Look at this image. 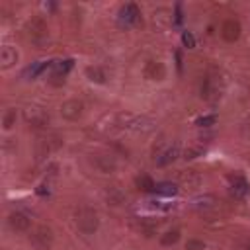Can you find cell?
Returning <instances> with one entry per match:
<instances>
[{
	"label": "cell",
	"mask_w": 250,
	"mask_h": 250,
	"mask_svg": "<svg viewBox=\"0 0 250 250\" xmlns=\"http://www.w3.org/2000/svg\"><path fill=\"white\" fill-rule=\"evenodd\" d=\"M82 113H84V104H82V100L70 98V100H66V102L61 104V115H62V119H66V121H76V119L82 117Z\"/></svg>",
	"instance_id": "cell-10"
},
{
	"label": "cell",
	"mask_w": 250,
	"mask_h": 250,
	"mask_svg": "<svg viewBox=\"0 0 250 250\" xmlns=\"http://www.w3.org/2000/svg\"><path fill=\"white\" fill-rule=\"evenodd\" d=\"M16 119H18V109L16 107H8L2 115V129L4 131H12L14 125H16Z\"/></svg>",
	"instance_id": "cell-21"
},
{
	"label": "cell",
	"mask_w": 250,
	"mask_h": 250,
	"mask_svg": "<svg viewBox=\"0 0 250 250\" xmlns=\"http://www.w3.org/2000/svg\"><path fill=\"white\" fill-rule=\"evenodd\" d=\"M113 123H115V127L129 131V133H137V135H146V133L154 131V125H156V121L152 117L143 115V113H133V111L115 113Z\"/></svg>",
	"instance_id": "cell-1"
},
{
	"label": "cell",
	"mask_w": 250,
	"mask_h": 250,
	"mask_svg": "<svg viewBox=\"0 0 250 250\" xmlns=\"http://www.w3.org/2000/svg\"><path fill=\"white\" fill-rule=\"evenodd\" d=\"M53 240H55V234L49 225H37L29 232V244L35 250H51Z\"/></svg>",
	"instance_id": "cell-5"
},
{
	"label": "cell",
	"mask_w": 250,
	"mask_h": 250,
	"mask_svg": "<svg viewBox=\"0 0 250 250\" xmlns=\"http://www.w3.org/2000/svg\"><path fill=\"white\" fill-rule=\"evenodd\" d=\"M184 248L186 250H205V242L199 240V238H188V242H186Z\"/></svg>",
	"instance_id": "cell-28"
},
{
	"label": "cell",
	"mask_w": 250,
	"mask_h": 250,
	"mask_svg": "<svg viewBox=\"0 0 250 250\" xmlns=\"http://www.w3.org/2000/svg\"><path fill=\"white\" fill-rule=\"evenodd\" d=\"M139 20H141V10H139V6L135 2H127V4H123L119 8V14H117L119 25L129 27V25H135Z\"/></svg>",
	"instance_id": "cell-8"
},
{
	"label": "cell",
	"mask_w": 250,
	"mask_h": 250,
	"mask_svg": "<svg viewBox=\"0 0 250 250\" xmlns=\"http://www.w3.org/2000/svg\"><path fill=\"white\" fill-rule=\"evenodd\" d=\"M182 43H184L188 49H193V47H195V39H193V35H191L189 31H184V33H182Z\"/></svg>",
	"instance_id": "cell-31"
},
{
	"label": "cell",
	"mask_w": 250,
	"mask_h": 250,
	"mask_svg": "<svg viewBox=\"0 0 250 250\" xmlns=\"http://www.w3.org/2000/svg\"><path fill=\"white\" fill-rule=\"evenodd\" d=\"M49 64H53V61H49V62H47V61H41V62H37V64L29 66L27 74H29L31 78H35V76H37V74H41V72H43V70H45V68H47Z\"/></svg>",
	"instance_id": "cell-26"
},
{
	"label": "cell",
	"mask_w": 250,
	"mask_h": 250,
	"mask_svg": "<svg viewBox=\"0 0 250 250\" xmlns=\"http://www.w3.org/2000/svg\"><path fill=\"white\" fill-rule=\"evenodd\" d=\"M178 156H182V148L180 143H164L160 141L158 146H154V164L156 166H168L172 164Z\"/></svg>",
	"instance_id": "cell-4"
},
{
	"label": "cell",
	"mask_w": 250,
	"mask_h": 250,
	"mask_svg": "<svg viewBox=\"0 0 250 250\" xmlns=\"http://www.w3.org/2000/svg\"><path fill=\"white\" fill-rule=\"evenodd\" d=\"M150 209H156V211H168L174 207V203H164V201H146Z\"/></svg>",
	"instance_id": "cell-29"
},
{
	"label": "cell",
	"mask_w": 250,
	"mask_h": 250,
	"mask_svg": "<svg viewBox=\"0 0 250 250\" xmlns=\"http://www.w3.org/2000/svg\"><path fill=\"white\" fill-rule=\"evenodd\" d=\"M246 250H250V246H246Z\"/></svg>",
	"instance_id": "cell-33"
},
{
	"label": "cell",
	"mask_w": 250,
	"mask_h": 250,
	"mask_svg": "<svg viewBox=\"0 0 250 250\" xmlns=\"http://www.w3.org/2000/svg\"><path fill=\"white\" fill-rule=\"evenodd\" d=\"M219 96H221V86H219L217 78H213V76L203 78V82H201V98L207 100V102H215Z\"/></svg>",
	"instance_id": "cell-14"
},
{
	"label": "cell",
	"mask_w": 250,
	"mask_h": 250,
	"mask_svg": "<svg viewBox=\"0 0 250 250\" xmlns=\"http://www.w3.org/2000/svg\"><path fill=\"white\" fill-rule=\"evenodd\" d=\"M143 74L146 80H152V82H160L166 78V66L160 62V61H146L145 62V68H143Z\"/></svg>",
	"instance_id": "cell-11"
},
{
	"label": "cell",
	"mask_w": 250,
	"mask_h": 250,
	"mask_svg": "<svg viewBox=\"0 0 250 250\" xmlns=\"http://www.w3.org/2000/svg\"><path fill=\"white\" fill-rule=\"evenodd\" d=\"M25 31H27L29 41H31L37 49H45V47L49 45V41H51L49 25H47V21H45L43 18H39V16H35V18H31V20L27 21Z\"/></svg>",
	"instance_id": "cell-3"
},
{
	"label": "cell",
	"mask_w": 250,
	"mask_h": 250,
	"mask_svg": "<svg viewBox=\"0 0 250 250\" xmlns=\"http://www.w3.org/2000/svg\"><path fill=\"white\" fill-rule=\"evenodd\" d=\"M178 240H180V229L166 230V232L160 236V244H162V246H174Z\"/></svg>",
	"instance_id": "cell-23"
},
{
	"label": "cell",
	"mask_w": 250,
	"mask_h": 250,
	"mask_svg": "<svg viewBox=\"0 0 250 250\" xmlns=\"http://www.w3.org/2000/svg\"><path fill=\"white\" fill-rule=\"evenodd\" d=\"M176 180H178V184L182 188H188V189H195L203 182V178H201V174L197 170H180Z\"/></svg>",
	"instance_id": "cell-13"
},
{
	"label": "cell",
	"mask_w": 250,
	"mask_h": 250,
	"mask_svg": "<svg viewBox=\"0 0 250 250\" xmlns=\"http://www.w3.org/2000/svg\"><path fill=\"white\" fill-rule=\"evenodd\" d=\"M230 193H232L234 197H238V199L246 197V195L250 193L248 182H246L242 176H234V178H232V184H230Z\"/></svg>",
	"instance_id": "cell-17"
},
{
	"label": "cell",
	"mask_w": 250,
	"mask_h": 250,
	"mask_svg": "<svg viewBox=\"0 0 250 250\" xmlns=\"http://www.w3.org/2000/svg\"><path fill=\"white\" fill-rule=\"evenodd\" d=\"M8 227L14 232H27L29 227H31V219L23 211H14V213L8 215Z\"/></svg>",
	"instance_id": "cell-12"
},
{
	"label": "cell",
	"mask_w": 250,
	"mask_h": 250,
	"mask_svg": "<svg viewBox=\"0 0 250 250\" xmlns=\"http://www.w3.org/2000/svg\"><path fill=\"white\" fill-rule=\"evenodd\" d=\"M90 162H92V166H94L100 174H113V172L117 170V160H115V156H111V154H107V152H96V154H92Z\"/></svg>",
	"instance_id": "cell-7"
},
{
	"label": "cell",
	"mask_w": 250,
	"mask_h": 250,
	"mask_svg": "<svg viewBox=\"0 0 250 250\" xmlns=\"http://www.w3.org/2000/svg\"><path fill=\"white\" fill-rule=\"evenodd\" d=\"M203 150H205V146H201V145H191V146H186V150L182 152V156H184L186 160H193V158L201 156Z\"/></svg>",
	"instance_id": "cell-25"
},
{
	"label": "cell",
	"mask_w": 250,
	"mask_h": 250,
	"mask_svg": "<svg viewBox=\"0 0 250 250\" xmlns=\"http://www.w3.org/2000/svg\"><path fill=\"white\" fill-rule=\"evenodd\" d=\"M61 146V139L57 135H47V137H41L37 143H35V158L37 160H43L45 156H49L53 150H57Z\"/></svg>",
	"instance_id": "cell-9"
},
{
	"label": "cell",
	"mask_w": 250,
	"mask_h": 250,
	"mask_svg": "<svg viewBox=\"0 0 250 250\" xmlns=\"http://www.w3.org/2000/svg\"><path fill=\"white\" fill-rule=\"evenodd\" d=\"M23 119L33 129H45L49 125V113L39 105H27L23 109Z\"/></svg>",
	"instance_id": "cell-6"
},
{
	"label": "cell",
	"mask_w": 250,
	"mask_h": 250,
	"mask_svg": "<svg viewBox=\"0 0 250 250\" xmlns=\"http://www.w3.org/2000/svg\"><path fill=\"white\" fill-rule=\"evenodd\" d=\"M184 21V12H182V4H176L174 6V23H182Z\"/></svg>",
	"instance_id": "cell-32"
},
{
	"label": "cell",
	"mask_w": 250,
	"mask_h": 250,
	"mask_svg": "<svg viewBox=\"0 0 250 250\" xmlns=\"http://www.w3.org/2000/svg\"><path fill=\"white\" fill-rule=\"evenodd\" d=\"M86 78L90 82H96V84H104L107 80V72L100 66V64H92V66H86Z\"/></svg>",
	"instance_id": "cell-18"
},
{
	"label": "cell",
	"mask_w": 250,
	"mask_h": 250,
	"mask_svg": "<svg viewBox=\"0 0 250 250\" xmlns=\"http://www.w3.org/2000/svg\"><path fill=\"white\" fill-rule=\"evenodd\" d=\"M105 199H107V203H111V205H121V203L127 199V195L123 193V189H121L119 186H107V188H105Z\"/></svg>",
	"instance_id": "cell-19"
},
{
	"label": "cell",
	"mask_w": 250,
	"mask_h": 250,
	"mask_svg": "<svg viewBox=\"0 0 250 250\" xmlns=\"http://www.w3.org/2000/svg\"><path fill=\"white\" fill-rule=\"evenodd\" d=\"M193 205H195V209H199V211L207 213V211H213V209L217 207V199H215V195H209V193H205V195H199V197H195Z\"/></svg>",
	"instance_id": "cell-20"
},
{
	"label": "cell",
	"mask_w": 250,
	"mask_h": 250,
	"mask_svg": "<svg viewBox=\"0 0 250 250\" xmlns=\"http://www.w3.org/2000/svg\"><path fill=\"white\" fill-rule=\"evenodd\" d=\"M135 184H137V188H139L141 191H154V188H156V184L152 182V178H150V176H146V174L137 176Z\"/></svg>",
	"instance_id": "cell-22"
},
{
	"label": "cell",
	"mask_w": 250,
	"mask_h": 250,
	"mask_svg": "<svg viewBox=\"0 0 250 250\" xmlns=\"http://www.w3.org/2000/svg\"><path fill=\"white\" fill-rule=\"evenodd\" d=\"M221 37L227 41V43H234L238 41L240 37V23L236 20H225L223 25H221Z\"/></svg>",
	"instance_id": "cell-15"
},
{
	"label": "cell",
	"mask_w": 250,
	"mask_h": 250,
	"mask_svg": "<svg viewBox=\"0 0 250 250\" xmlns=\"http://www.w3.org/2000/svg\"><path fill=\"white\" fill-rule=\"evenodd\" d=\"M74 225L78 229V232L82 234H94L100 227V219L94 207L90 205H80L74 211Z\"/></svg>",
	"instance_id": "cell-2"
},
{
	"label": "cell",
	"mask_w": 250,
	"mask_h": 250,
	"mask_svg": "<svg viewBox=\"0 0 250 250\" xmlns=\"http://www.w3.org/2000/svg\"><path fill=\"white\" fill-rule=\"evenodd\" d=\"M141 229H143V232H145L146 236H150V234L156 232V229H158V221H141Z\"/></svg>",
	"instance_id": "cell-27"
},
{
	"label": "cell",
	"mask_w": 250,
	"mask_h": 250,
	"mask_svg": "<svg viewBox=\"0 0 250 250\" xmlns=\"http://www.w3.org/2000/svg\"><path fill=\"white\" fill-rule=\"evenodd\" d=\"M18 59H20V55H18V51H16V47H12V45H2V49H0V66L6 70V68H12L16 62H18Z\"/></svg>",
	"instance_id": "cell-16"
},
{
	"label": "cell",
	"mask_w": 250,
	"mask_h": 250,
	"mask_svg": "<svg viewBox=\"0 0 250 250\" xmlns=\"http://www.w3.org/2000/svg\"><path fill=\"white\" fill-rule=\"evenodd\" d=\"M215 121H217L215 115H205V117H199V119L195 121V125H199V127H211Z\"/></svg>",
	"instance_id": "cell-30"
},
{
	"label": "cell",
	"mask_w": 250,
	"mask_h": 250,
	"mask_svg": "<svg viewBox=\"0 0 250 250\" xmlns=\"http://www.w3.org/2000/svg\"><path fill=\"white\" fill-rule=\"evenodd\" d=\"M154 191L160 193V195H176V193H178V188H176V184H172V182H162V184H156Z\"/></svg>",
	"instance_id": "cell-24"
}]
</instances>
